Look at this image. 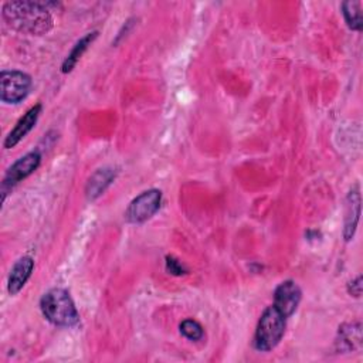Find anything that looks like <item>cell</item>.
Returning <instances> with one entry per match:
<instances>
[{
  "mask_svg": "<svg viewBox=\"0 0 363 363\" xmlns=\"http://www.w3.org/2000/svg\"><path fill=\"white\" fill-rule=\"evenodd\" d=\"M48 6L50 3L14 0L4 3L1 14L11 28L26 34L41 35L52 27V16Z\"/></svg>",
  "mask_w": 363,
  "mask_h": 363,
  "instance_id": "obj_1",
  "label": "cell"
},
{
  "mask_svg": "<svg viewBox=\"0 0 363 363\" xmlns=\"http://www.w3.org/2000/svg\"><path fill=\"white\" fill-rule=\"evenodd\" d=\"M40 308L47 320L57 326H75L79 322L78 311L68 291L52 288L40 301Z\"/></svg>",
  "mask_w": 363,
  "mask_h": 363,
  "instance_id": "obj_2",
  "label": "cell"
},
{
  "mask_svg": "<svg viewBox=\"0 0 363 363\" xmlns=\"http://www.w3.org/2000/svg\"><path fill=\"white\" fill-rule=\"evenodd\" d=\"M286 328V318L274 306H268L259 316L255 335L254 347L259 352L272 350L282 339Z\"/></svg>",
  "mask_w": 363,
  "mask_h": 363,
  "instance_id": "obj_3",
  "label": "cell"
},
{
  "mask_svg": "<svg viewBox=\"0 0 363 363\" xmlns=\"http://www.w3.org/2000/svg\"><path fill=\"white\" fill-rule=\"evenodd\" d=\"M31 86V78L21 71H1L0 98L6 104H18L23 101Z\"/></svg>",
  "mask_w": 363,
  "mask_h": 363,
  "instance_id": "obj_4",
  "label": "cell"
},
{
  "mask_svg": "<svg viewBox=\"0 0 363 363\" xmlns=\"http://www.w3.org/2000/svg\"><path fill=\"white\" fill-rule=\"evenodd\" d=\"M160 201H162V191L157 189H150L140 193L138 197H135L129 203L125 211L126 221L138 224L149 220L159 210Z\"/></svg>",
  "mask_w": 363,
  "mask_h": 363,
  "instance_id": "obj_5",
  "label": "cell"
},
{
  "mask_svg": "<svg viewBox=\"0 0 363 363\" xmlns=\"http://www.w3.org/2000/svg\"><path fill=\"white\" fill-rule=\"evenodd\" d=\"M40 162H41L40 152L33 150V152H28L27 155H24L23 157H20L17 162H14L9 167V170L6 172V176L3 179V183H1V189H3L1 201H4L7 189H11L14 184H17L23 179L28 177L40 166Z\"/></svg>",
  "mask_w": 363,
  "mask_h": 363,
  "instance_id": "obj_6",
  "label": "cell"
},
{
  "mask_svg": "<svg viewBox=\"0 0 363 363\" xmlns=\"http://www.w3.org/2000/svg\"><path fill=\"white\" fill-rule=\"evenodd\" d=\"M302 298V291L296 282L288 279L281 282L274 292V306L285 316L289 318L298 308Z\"/></svg>",
  "mask_w": 363,
  "mask_h": 363,
  "instance_id": "obj_7",
  "label": "cell"
},
{
  "mask_svg": "<svg viewBox=\"0 0 363 363\" xmlns=\"http://www.w3.org/2000/svg\"><path fill=\"white\" fill-rule=\"evenodd\" d=\"M41 105L37 104L34 106H31L26 113L24 116H21L18 119V122L16 123V126L13 128V130L7 135L6 140H4V147L6 149H11L14 147L35 125L40 113H41Z\"/></svg>",
  "mask_w": 363,
  "mask_h": 363,
  "instance_id": "obj_8",
  "label": "cell"
},
{
  "mask_svg": "<svg viewBox=\"0 0 363 363\" xmlns=\"http://www.w3.org/2000/svg\"><path fill=\"white\" fill-rule=\"evenodd\" d=\"M34 269V261L30 257H21L11 268L7 282V291L10 295H16L26 285Z\"/></svg>",
  "mask_w": 363,
  "mask_h": 363,
  "instance_id": "obj_9",
  "label": "cell"
},
{
  "mask_svg": "<svg viewBox=\"0 0 363 363\" xmlns=\"http://www.w3.org/2000/svg\"><path fill=\"white\" fill-rule=\"evenodd\" d=\"M360 216V193L359 187L354 186L346 199V217H345V227H343V237L346 241H350L354 235L356 225Z\"/></svg>",
  "mask_w": 363,
  "mask_h": 363,
  "instance_id": "obj_10",
  "label": "cell"
},
{
  "mask_svg": "<svg viewBox=\"0 0 363 363\" xmlns=\"http://www.w3.org/2000/svg\"><path fill=\"white\" fill-rule=\"evenodd\" d=\"M362 346V325L360 322L345 323L339 328L336 337V349L339 352H352Z\"/></svg>",
  "mask_w": 363,
  "mask_h": 363,
  "instance_id": "obj_11",
  "label": "cell"
},
{
  "mask_svg": "<svg viewBox=\"0 0 363 363\" xmlns=\"http://www.w3.org/2000/svg\"><path fill=\"white\" fill-rule=\"evenodd\" d=\"M113 179H115V172L112 169H99L98 172H95L86 183V189H85L86 197L89 200L99 197Z\"/></svg>",
  "mask_w": 363,
  "mask_h": 363,
  "instance_id": "obj_12",
  "label": "cell"
},
{
  "mask_svg": "<svg viewBox=\"0 0 363 363\" xmlns=\"http://www.w3.org/2000/svg\"><path fill=\"white\" fill-rule=\"evenodd\" d=\"M98 35V31H92V33H88L85 34L79 41H77V44L74 45V48L71 50V52L68 54V57L65 58V61L62 62V68L61 71L62 72H71L72 68L77 65L78 60L81 58V55L84 54V51L88 48V45L96 38Z\"/></svg>",
  "mask_w": 363,
  "mask_h": 363,
  "instance_id": "obj_13",
  "label": "cell"
},
{
  "mask_svg": "<svg viewBox=\"0 0 363 363\" xmlns=\"http://www.w3.org/2000/svg\"><path fill=\"white\" fill-rule=\"evenodd\" d=\"M342 10H343V17L349 28L354 31H360L363 27V18H362V3L349 0L342 3Z\"/></svg>",
  "mask_w": 363,
  "mask_h": 363,
  "instance_id": "obj_14",
  "label": "cell"
},
{
  "mask_svg": "<svg viewBox=\"0 0 363 363\" xmlns=\"http://www.w3.org/2000/svg\"><path fill=\"white\" fill-rule=\"evenodd\" d=\"M180 333L190 339V340H200L203 339L204 336V330L201 328V325L194 320V319H184L182 323H180Z\"/></svg>",
  "mask_w": 363,
  "mask_h": 363,
  "instance_id": "obj_15",
  "label": "cell"
},
{
  "mask_svg": "<svg viewBox=\"0 0 363 363\" xmlns=\"http://www.w3.org/2000/svg\"><path fill=\"white\" fill-rule=\"evenodd\" d=\"M166 265H167V271H170L174 275H182L186 272V269L182 267V264L177 259H174L173 257L166 258Z\"/></svg>",
  "mask_w": 363,
  "mask_h": 363,
  "instance_id": "obj_16",
  "label": "cell"
},
{
  "mask_svg": "<svg viewBox=\"0 0 363 363\" xmlns=\"http://www.w3.org/2000/svg\"><path fill=\"white\" fill-rule=\"evenodd\" d=\"M347 291H349L350 295H353L356 298H359L362 295V277L360 275H357L353 281L349 282Z\"/></svg>",
  "mask_w": 363,
  "mask_h": 363,
  "instance_id": "obj_17",
  "label": "cell"
}]
</instances>
